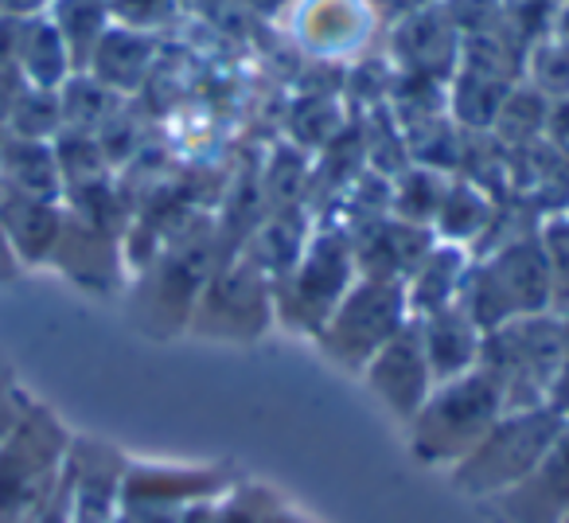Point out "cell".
I'll return each instance as SVG.
<instances>
[{"instance_id": "cell-1", "label": "cell", "mask_w": 569, "mask_h": 523, "mask_svg": "<svg viewBox=\"0 0 569 523\" xmlns=\"http://www.w3.org/2000/svg\"><path fill=\"white\" fill-rule=\"evenodd\" d=\"M569 364V317L538 313L483 336L480 372L503 395V411H535L550 406Z\"/></svg>"}, {"instance_id": "cell-2", "label": "cell", "mask_w": 569, "mask_h": 523, "mask_svg": "<svg viewBox=\"0 0 569 523\" xmlns=\"http://www.w3.org/2000/svg\"><path fill=\"white\" fill-rule=\"evenodd\" d=\"M457 305L483 336L519 317L553 313L550 266H546L538 230H527V235L472 258Z\"/></svg>"}, {"instance_id": "cell-3", "label": "cell", "mask_w": 569, "mask_h": 523, "mask_svg": "<svg viewBox=\"0 0 569 523\" xmlns=\"http://www.w3.org/2000/svg\"><path fill=\"white\" fill-rule=\"evenodd\" d=\"M503 414V395L480 367L460 375V379L437 383L429 391L426 406L406 422L410 426V453L421 465L452 468L483 442V434Z\"/></svg>"}, {"instance_id": "cell-4", "label": "cell", "mask_w": 569, "mask_h": 523, "mask_svg": "<svg viewBox=\"0 0 569 523\" xmlns=\"http://www.w3.org/2000/svg\"><path fill=\"white\" fill-rule=\"evenodd\" d=\"M569 422L558 406H535V411H507L496 426L483 434V442L465 461L449 468V481L457 492L480 500H496L511 484H519L538 461L550 453Z\"/></svg>"}, {"instance_id": "cell-5", "label": "cell", "mask_w": 569, "mask_h": 523, "mask_svg": "<svg viewBox=\"0 0 569 523\" xmlns=\"http://www.w3.org/2000/svg\"><path fill=\"white\" fill-rule=\"evenodd\" d=\"M356 282V246H351L348 230L340 223L312 230L309 246H305L293 270L273 282V320L317 341L320 328L328 325L336 305L348 297Z\"/></svg>"}, {"instance_id": "cell-6", "label": "cell", "mask_w": 569, "mask_h": 523, "mask_svg": "<svg viewBox=\"0 0 569 523\" xmlns=\"http://www.w3.org/2000/svg\"><path fill=\"white\" fill-rule=\"evenodd\" d=\"M406 320H410L406 286L359 278L348 289V297L336 305L328 325L320 328L317 348L332 364H340L343 372H363L379 356V348H387V341H395Z\"/></svg>"}, {"instance_id": "cell-7", "label": "cell", "mask_w": 569, "mask_h": 523, "mask_svg": "<svg viewBox=\"0 0 569 523\" xmlns=\"http://www.w3.org/2000/svg\"><path fill=\"white\" fill-rule=\"evenodd\" d=\"M269 325H273V282L246 254H227L207 282L188 328L207 341L250 344Z\"/></svg>"}, {"instance_id": "cell-8", "label": "cell", "mask_w": 569, "mask_h": 523, "mask_svg": "<svg viewBox=\"0 0 569 523\" xmlns=\"http://www.w3.org/2000/svg\"><path fill=\"white\" fill-rule=\"evenodd\" d=\"M59 457H63V434L48 414L36 411L12 430L0 450V520H20L48 504Z\"/></svg>"}, {"instance_id": "cell-9", "label": "cell", "mask_w": 569, "mask_h": 523, "mask_svg": "<svg viewBox=\"0 0 569 523\" xmlns=\"http://www.w3.org/2000/svg\"><path fill=\"white\" fill-rule=\"evenodd\" d=\"M387 63L402 75L449 82L460 67V32L441 9V0L387 24Z\"/></svg>"}, {"instance_id": "cell-10", "label": "cell", "mask_w": 569, "mask_h": 523, "mask_svg": "<svg viewBox=\"0 0 569 523\" xmlns=\"http://www.w3.org/2000/svg\"><path fill=\"white\" fill-rule=\"evenodd\" d=\"M363 383L398 422H410L413 414L426 406L429 391L437 387L433 372H429L426 348H421L418 320H406L398 328L395 341H387V348H379V356L363 367Z\"/></svg>"}, {"instance_id": "cell-11", "label": "cell", "mask_w": 569, "mask_h": 523, "mask_svg": "<svg viewBox=\"0 0 569 523\" xmlns=\"http://www.w3.org/2000/svg\"><path fill=\"white\" fill-rule=\"evenodd\" d=\"M289 24L297 43L312 56L359 59L379 28V17L371 0H297L289 9Z\"/></svg>"}, {"instance_id": "cell-12", "label": "cell", "mask_w": 569, "mask_h": 523, "mask_svg": "<svg viewBox=\"0 0 569 523\" xmlns=\"http://www.w3.org/2000/svg\"><path fill=\"white\" fill-rule=\"evenodd\" d=\"M488 512L496 523H566L569 520V426L561 430V437L550 445V453H546L519 484H511V489L499 492L496 500H488Z\"/></svg>"}, {"instance_id": "cell-13", "label": "cell", "mask_w": 569, "mask_h": 523, "mask_svg": "<svg viewBox=\"0 0 569 523\" xmlns=\"http://www.w3.org/2000/svg\"><path fill=\"white\" fill-rule=\"evenodd\" d=\"M433 230L429 227H413V223H402L395 215L379 219L375 227L359 230L351 238L356 246V270L359 278H371V282H398L406 286V278L413 274L426 250L433 246Z\"/></svg>"}, {"instance_id": "cell-14", "label": "cell", "mask_w": 569, "mask_h": 523, "mask_svg": "<svg viewBox=\"0 0 569 523\" xmlns=\"http://www.w3.org/2000/svg\"><path fill=\"white\" fill-rule=\"evenodd\" d=\"M418 333H421V348H426V359H429V372H433V383L460 379V375L480 367L483 333L465 317L460 305H449V309L418 317Z\"/></svg>"}, {"instance_id": "cell-15", "label": "cell", "mask_w": 569, "mask_h": 523, "mask_svg": "<svg viewBox=\"0 0 569 523\" xmlns=\"http://www.w3.org/2000/svg\"><path fill=\"white\" fill-rule=\"evenodd\" d=\"M468 270H472V250L452 246V243L429 246L426 258H421L410 278H406V309H410V317L418 320L437 309L457 305Z\"/></svg>"}, {"instance_id": "cell-16", "label": "cell", "mask_w": 569, "mask_h": 523, "mask_svg": "<svg viewBox=\"0 0 569 523\" xmlns=\"http://www.w3.org/2000/svg\"><path fill=\"white\" fill-rule=\"evenodd\" d=\"M12 63H17L20 79L36 90H63V82L71 79V71H74L71 51H67L59 28L48 20V12H36V17L20 20Z\"/></svg>"}, {"instance_id": "cell-17", "label": "cell", "mask_w": 569, "mask_h": 523, "mask_svg": "<svg viewBox=\"0 0 569 523\" xmlns=\"http://www.w3.org/2000/svg\"><path fill=\"white\" fill-rule=\"evenodd\" d=\"M152 59H157V43H152L149 32L110 24L102 40H98V48L90 51L87 75H94L113 95H129V90H137L144 82Z\"/></svg>"}, {"instance_id": "cell-18", "label": "cell", "mask_w": 569, "mask_h": 523, "mask_svg": "<svg viewBox=\"0 0 569 523\" xmlns=\"http://www.w3.org/2000/svg\"><path fill=\"white\" fill-rule=\"evenodd\" d=\"M0 235L20 258L43 262L48 254H56L59 235H63V215L56 211V204H43V199L12 196L4 184H0Z\"/></svg>"}, {"instance_id": "cell-19", "label": "cell", "mask_w": 569, "mask_h": 523, "mask_svg": "<svg viewBox=\"0 0 569 523\" xmlns=\"http://www.w3.org/2000/svg\"><path fill=\"white\" fill-rule=\"evenodd\" d=\"M0 184L12 196L56 204L59 191H63V172H59L56 149L48 141H24V137L0 141Z\"/></svg>"}, {"instance_id": "cell-20", "label": "cell", "mask_w": 569, "mask_h": 523, "mask_svg": "<svg viewBox=\"0 0 569 523\" xmlns=\"http://www.w3.org/2000/svg\"><path fill=\"white\" fill-rule=\"evenodd\" d=\"M496 204L488 191H480L476 184L452 176L449 188H445V199L437 207L433 219V238L437 243H452L465 246V250H476L483 243V235L491 230V219H496Z\"/></svg>"}, {"instance_id": "cell-21", "label": "cell", "mask_w": 569, "mask_h": 523, "mask_svg": "<svg viewBox=\"0 0 569 523\" xmlns=\"http://www.w3.org/2000/svg\"><path fill=\"white\" fill-rule=\"evenodd\" d=\"M43 12H48V20L59 28V36H63L74 71H87L90 51L98 48V40H102L113 20L110 0H51Z\"/></svg>"}, {"instance_id": "cell-22", "label": "cell", "mask_w": 569, "mask_h": 523, "mask_svg": "<svg viewBox=\"0 0 569 523\" xmlns=\"http://www.w3.org/2000/svg\"><path fill=\"white\" fill-rule=\"evenodd\" d=\"M507 90H511L507 82L483 79V75L457 67V75L449 79V118L457 121L465 134H491Z\"/></svg>"}, {"instance_id": "cell-23", "label": "cell", "mask_w": 569, "mask_h": 523, "mask_svg": "<svg viewBox=\"0 0 569 523\" xmlns=\"http://www.w3.org/2000/svg\"><path fill=\"white\" fill-rule=\"evenodd\" d=\"M121 95H113L110 87L94 79L87 71H74L59 90V110H63V129L67 134H102L106 121L118 118Z\"/></svg>"}, {"instance_id": "cell-24", "label": "cell", "mask_w": 569, "mask_h": 523, "mask_svg": "<svg viewBox=\"0 0 569 523\" xmlns=\"http://www.w3.org/2000/svg\"><path fill=\"white\" fill-rule=\"evenodd\" d=\"M449 180H452V176L433 172V168L406 165L402 172L390 180V215H395V219H402V223H413V227L433 230L437 207H441Z\"/></svg>"}, {"instance_id": "cell-25", "label": "cell", "mask_w": 569, "mask_h": 523, "mask_svg": "<svg viewBox=\"0 0 569 523\" xmlns=\"http://www.w3.org/2000/svg\"><path fill=\"white\" fill-rule=\"evenodd\" d=\"M546 114H550V102H546L538 90H530L527 82H515L507 90L503 106L496 114V126H491V137L507 149H527V145L542 141L546 137Z\"/></svg>"}, {"instance_id": "cell-26", "label": "cell", "mask_w": 569, "mask_h": 523, "mask_svg": "<svg viewBox=\"0 0 569 523\" xmlns=\"http://www.w3.org/2000/svg\"><path fill=\"white\" fill-rule=\"evenodd\" d=\"M522 82L546 98V102H566L569 98V48L553 36H542L522 56Z\"/></svg>"}, {"instance_id": "cell-27", "label": "cell", "mask_w": 569, "mask_h": 523, "mask_svg": "<svg viewBox=\"0 0 569 523\" xmlns=\"http://www.w3.org/2000/svg\"><path fill=\"white\" fill-rule=\"evenodd\" d=\"M4 126L12 129V137L24 141H48L63 129V110H59V90H36L24 87L20 98L12 102Z\"/></svg>"}, {"instance_id": "cell-28", "label": "cell", "mask_w": 569, "mask_h": 523, "mask_svg": "<svg viewBox=\"0 0 569 523\" xmlns=\"http://www.w3.org/2000/svg\"><path fill=\"white\" fill-rule=\"evenodd\" d=\"M538 243H542L546 266H550V286H553V313L569 317V219L561 215H546L538 223Z\"/></svg>"}, {"instance_id": "cell-29", "label": "cell", "mask_w": 569, "mask_h": 523, "mask_svg": "<svg viewBox=\"0 0 569 523\" xmlns=\"http://www.w3.org/2000/svg\"><path fill=\"white\" fill-rule=\"evenodd\" d=\"M561 4H566V0H503V17L522 40L535 43V40H542V36H550Z\"/></svg>"}, {"instance_id": "cell-30", "label": "cell", "mask_w": 569, "mask_h": 523, "mask_svg": "<svg viewBox=\"0 0 569 523\" xmlns=\"http://www.w3.org/2000/svg\"><path fill=\"white\" fill-rule=\"evenodd\" d=\"M277 504H269V492L258 484L230 489L227 496L214 500V523H266Z\"/></svg>"}, {"instance_id": "cell-31", "label": "cell", "mask_w": 569, "mask_h": 523, "mask_svg": "<svg viewBox=\"0 0 569 523\" xmlns=\"http://www.w3.org/2000/svg\"><path fill=\"white\" fill-rule=\"evenodd\" d=\"M546 141L569 152V98L566 102H550V114H546Z\"/></svg>"}, {"instance_id": "cell-32", "label": "cell", "mask_w": 569, "mask_h": 523, "mask_svg": "<svg viewBox=\"0 0 569 523\" xmlns=\"http://www.w3.org/2000/svg\"><path fill=\"white\" fill-rule=\"evenodd\" d=\"M429 4H437V0H371L375 17H379V24L387 20V24H395V20L410 17V12L418 9H429Z\"/></svg>"}, {"instance_id": "cell-33", "label": "cell", "mask_w": 569, "mask_h": 523, "mask_svg": "<svg viewBox=\"0 0 569 523\" xmlns=\"http://www.w3.org/2000/svg\"><path fill=\"white\" fill-rule=\"evenodd\" d=\"M48 4H51V0H0V17L24 20V17H36V12H43Z\"/></svg>"}, {"instance_id": "cell-34", "label": "cell", "mask_w": 569, "mask_h": 523, "mask_svg": "<svg viewBox=\"0 0 569 523\" xmlns=\"http://www.w3.org/2000/svg\"><path fill=\"white\" fill-rule=\"evenodd\" d=\"M253 12H261V17H281V12H289L297 4V0H246Z\"/></svg>"}, {"instance_id": "cell-35", "label": "cell", "mask_w": 569, "mask_h": 523, "mask_svg": "<svg viewBox=\"0 0 569 523\" xmlns=\"http://www.w3.org/2000/svg\"><path fill=\"white\" fill-rule=\"evenodd\" d=\"M550 406H558V411H561V418L569 422V367H566V375H561L558 391H553V403H550Z\"/></svg>"}, {"instance_id": "cell-36", "label": "cell", "mask_w": 569, "mask_h": 523, "mask_svg": "<svg viewBox=\"0 0 569 523\" xmlns=\"http://www.w3.org/2000/svg\"><path fill=\"white\" fill-rule=\"evenodd\" d=\"M550 36H553V40H561V43L569 48V0L561 4V12H558V20H553Z\"/></svg>"}, {"instance_id": "cell-37", "label": "cell", "mask_w": 569, "mask_h": 523, "mask_svg": "<svg viewBox=\"0 0 569 523\" xmlns=\"http://www.w3.org/2000/svg\"><path fill=\"white\" fill-rule=\"evenodd\" d=\"M266 523H312V520H305V515H297L293 507L277 504V507H273V515H269Z\"/></svg>"}, {"instance_id": "cell-38", "label": "cell", "mask_w": 569, "mask_h": 523, "mask_svg": "<svg viewBox=\"0 0 569 523\" xmlns=\"http://www.w3.org/2000/svg\"><path fill=\"white\" fill-rule=\"evenodd\" d=\"M110 523H129V520H126V515H121V520H110Z\"/></svg>"}, {"instance_id": "cell-39", "label": "cell", "mask_w": 569, "mask_h": 523, "mask_svg": "<svg viewBox=\"0 0 569 523\" xmlns=\"http://www.w3.org/2000/svg\"><path fill=\"white\" fill-rule=\"evenodd\" d=\"M566 219H569V207H566Z\"/></svg>"}, {"instance_id": "cell-40", "label": "cell", "mask_w": 569, "mask_h": 523, "mask_svg": "<svg viewBox=\"0 0 569 523\" xmlns=\"http://www.w3.org/2000/svg\"><path fill=\"white\" fill-rule=\"evenodd\" d=\"M0 129H4V126H0Z\"/></svg>"}, {"instance_id": "cell-41", "label": "cell", "mask_w": 569, "mask_h": 523, "mask_svg": "<svg viewBox=\"0 0 569 523\" xmlns=\"http://www.w3.org/2000/svg\"><path fill=\"white\" fill-rule=\"evenodd\" d=\"M566 523H569V520H566Z\"/></svg>"}]
</instances>
